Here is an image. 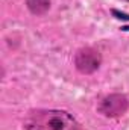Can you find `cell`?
I'll return each mask as SVG.
<instances>
[{
	"instance_id": "obj_1",
	"label": "cell",
	"mask_w": 129,
	"mask_h": 130,
	"mask_svg": "<svg viewBox=\"0 0 129 130\" xmlns=\"http://www.w3.org/2000/svg\"><path fill=\"white\" fill-rule=\"evenodd\" d=\"M26 130H79L78 121L65 110L35 109L24 118Z\"/></svg>"
},
{
	"instance_id": "obj_2",
	"label": "cell",
	"mask_w": 129,
	"mask_h": 130,
	"mask_svg": "<svg viewBox=\"0 0 129 130\" xmlns=\"http://www.w3.org/2000/svg\"><path fill=\"white\" fill-rule=\"evenodd\" d=\"M128 107H129V101L123 94H109V95H106V97H103L100 100V103L97 106V110L103 117L117 118V117L125 115Z\"/></svg>"
},
{
	"instance_id": "obj_3",
	"label": "cell",
	"mask_w": 129,
	"mask_h": 130,
	"mask_svg": "<svg viewBox=\"0 0 129 130\" xmlns=\"http://www.w3.org/2000/svg\"><path fill=\"white\" fill-rule=\"evenodd\" d=\"M102 64V56L99 50L93 47H84L79 48L74 56V65L79 73L82 74H91L94 73Z\"/></svg>"
},
{
	"instance_id": "obj_4",
	"label": "cell",
	"mask_w": 129,
	"mask_h": 130,
	"mask_svg": "<svg viewBox=\"0 0 129 130\" xmlns=\"http://www.w3.org/2000/svg\"><path fill=\"white\" fill-rule=\"evenodd\" d=\"M26 5L33 15H43L50 9V0H26Z\"/></svg>"
},
{
	"instance_id": "obj_5",
	"label": "cell",
	"mask_w": 129,
	"mask_h": 130,
	"mask_svg": "<svg viewBox=\"0 0 129 130\" xmlns=\"http://www.w3.org/2000/svg\"><path fill=\"white\" fill-rule=\"evenodd\" d=\"M112 15L119 20H123V21H129V14H125V12H120L117 9H112Z\"/></svg>"
},
{
	"instance_id": "obj_6",
	"label": "cell",
	"mask_w": 129,
	"mask_h": 130,
	"mask_svg": "<svg viewBox=\"0 0 129 130\" xmlns=\"http://www.w3.org/2000/svg\"><path fill=\"white\" fill-rule=\"evenodd\" d=\"M122 30H125V32H128V30H129V26H123V27H122Z\"/></svg>"
},
{
	"instance_id": "obj_7",
	"label": "cell",
	"mask_w": 129,
	"mask_h": 130,
	"mask_svg": "<svg viewBox=\"0 0 129 130\" xmlns=\"http://www.w3.org/2000/svg\"><path fill=\"white\" fill-rule=\"evenodd\" d=\"M128 2H129V0H128Z\"/></svg>"
}]
</instances>
